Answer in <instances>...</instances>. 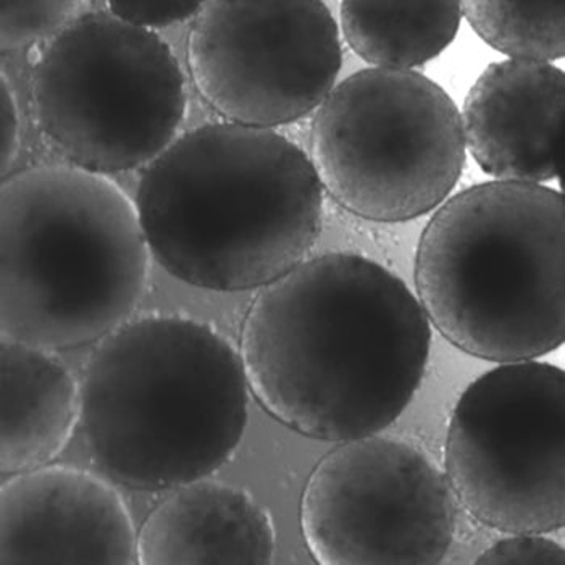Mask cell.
Returning a JSON list of instances; mask_svg holds the SVG:
<instances>
[{
    "label": "cell",
    "instance_id": "1",
    "mask_svg": "<svg viewBox=\"0 0 565 565\" xmlns=\"http://www.w3.org/2000/svg\"><path fill=\"white\" fill-rule=\"evenodd\" d=\"M431 328L409 286L354 253L306 259L260 289L241 331L250 393L322 441L379 435L409 406Z\"/></svg>",
    "mask_w": 565,
    "mask_h": 565
},
{
    "label": "cell",
    "instance_id": "2",
    "mask_svg": "<svg viewBox=\"0 0 565 565\" xmlns=\"http://www.w3.org/2000/svg\"><path fill=\"white\" fill-rule=\"evenodd\" d=\"M309 156L274 130L209 124L142 170L135 204L153 259L211 291L265 288L306 260L323 223Z\"/></svg>",
    "mask_w": 565,
    "mask_h": 565
},
{
    "label": "cell",
    "instance_id": "3",
    "mask_svg": "<svg viewBox=\"0 0 565 565\" xmlns=\"http://www.w3.org/2000/svg\"><path fill=\"white\" fill-rule=\"evenodd\" d=\"M239 349L183 316L132 317L97 343L82 375V434L107 479L172 491L218 470L247 424Z\"/></svg>",
    "mask_w": 565,
    "mask_h": 565
},
{
    "label": "cell",
    "instance_id": "4",
    "mask_svg": "<svg viewBox=\"0 0 565 565\" xmlns=\"http://www.w3.org/2000/svg\"><path fill=\"white\" fill-rule=\"evenodd\" d=\"M135 201L106 174L38 166L0 190V334L65 351L132 319L149 275Z\"/></svg>",
    "mask_w": 565,
    "mask_h": 565
},
{
    "label": "cell",
    "instance_id": "5",
    "mask_svg": "<svg viewBox=\"0 0 565 565\" xmlns=\"http://www.w3.org/2000/svg\"><path fill=\"white\" fill-rule=\"evenodd\" d=\"M418 302L457 349L535 361L565 338V202L559 191L488 181L445 202L418 241Z\"/></svg>",
    "mask_w": 565,
    "mask_h": 565
},
{
    "label": "cell",
    "instance_id": "6",
    "mask_svg": "<svg viewBox=\"0 0 565 565\" xmlns=\"http://www.w3.org/2000/svg\"><path fill=\"white\" fill-rule=\"evenodd\" d=\"M38 128L65 163L97 174L148 167L178 138L186 82L156 31L82 10L34 66Z\"/></svg>",
    "mask_w": 565,
    "mask_h": 565
},
{
    "label": "cell",
    "instance_id": "7",
    "mask_svg": "<svg viewBox=\"0 0 565 565\" xmlns=\"http://www.w3.org/2000/svg\"><path fill=\"white\" fill-rule=\"evenodd\" d=\"M462 118L448 93L414 70L365 68L316 111L309 159L323 191L370 222L434 211L466 166Z\"/></svg>",
    "mask_w": 565,
    "mask_h": 565
},
{
    "label": "cell",
    "instance_id": "8",
    "mask_svg": "<svg viewBox=\"0 0 565 565\" xmlns=\"http://www.w3.org/2000/svg\"><path fill=\"white\" fill-rule=\"evenodd\" d=\"M445 473L456 500L490 529H563V369L546 362H511L476 380L452 413Z\"/></svg>",
    "mask_w": 565,
    "mask_h": 565
},
{
    "label": "cell",
    "instance_id": "9",
    "mask_svg": "<svg viewBox=\"0 0 565 565\" xmlns=\"http://www.w3.org/2000/svg\"><path fill=\"white\" fill-rule=\"evenodd\" d=\"M456 497L427 452L365 436L328 452L302 491L301 530L322 565H435L455 540Z\"/></svg>",
    "mask_w": 565,
    "mask_h": 565
},
{
    "label": "cell",
    "instance_id": "10",
    "mask_svg": "<svg viewBox=\"0 0 565 565\" xmlns=\"http://www.w3.org/2000/svg\"><path fill=\"white\" fill-rule=\"evenodd\" d=\"M188 64L223 120L274 130L317 111L337 86L340 24L317 0L202 2Z\"/></svg>",
    "mask_w": 565,
    "mask_h": 565
},
{
    "label": "cell",
    "instance_id": "11",
    "mask_svg": "<svg viewBox=\"0 0 565 565\" xmlns=\"http://www.w3.org/2000/svg\"><path fill=\"white\" fill-rule=\"evenodd\" d=\"M138 532L111 480L70 466L10 476L0 488V565L138 564Z\"/></svg>",
    "mask_w": 565,
    "mask_h": 565
},
{
    "label": "cell",
    "instance_id": "12",
    "mask_svg": "<svg viewBox=\"0 0 565 565\" xmlns=\"http://www.w3.org/2000/svg\"><path fill=\"white\" fill-rule=\"evenodd\" d=\"M565 76L546 62L488 66L467 94L466 149L498 181L540 184L561 177Z\"/></svg>",
    "mask_w": 565,
    "mask_h": 565
},
{
    "label": "cell",
    "instance_id": "13",
    "mask_svg": "<svg viewBox=\"0 0 565 565\" xmlns=\"http://www.w3.org/2000/svg\"><path fill=\"white\" fill-rule=\"evenodd\" d=\"M277 532L253 494L217 480L174 488L138 532V564L267 565Z\"/></svg>",
    "mask_w": 565,
    "mask_h": 565
},
{
    "label": "cell",
    "instance_id": "14",
    "mask_svg": "<svg viewBox=\"0 0 565 565\" xmlns=\"http://www.w3.org/2000/svg\"><path fill=\"white\" fill-rule=\"evenodd\" d=\"M3 477L49 466L82 427V380L47 349L0 344Z\"/></svg>",
    "mask_w": 565,
    "mask_h": 565
},
{
    "label": "cell",
    "instance_id": "15",
    "mask_svg": "<svg viewBox=\"0 0 565 565\" xmlns=\"http://www.w3.org/2000/svg\"><path fill=\"white\" fill-rule=\"evenodd\" d=\"M462 22L460 2H341L349 47L373 68L413 70L438 57Z\"/></svg>",
    "mask_w": 565,
    "mask_h": 565
},
{
    "label": "cell",
    "instance_id": "16",
    "mask_svg": "<svg viewBox=\"0 0 565 565\" xmlns=\"http://www.w3.org/2000/svg\"><path fill=\"white\" fill-rule=\"evenodd\" d=\"M460 10L484 43L512 61L550 64L564 57L565 0H469L460 2Z\"/></svg>",
    "mask_w": 565,
    "mask_h": 565
},
{
    "label": "cell",
    "instance_id": "17",
    "mask_svg": "<svg viewBox=\"0 0 565 565\" xmlns=\"http://www.w3.org/2000/svg\"><path fill=\"white\" fill-rule=\"evenodd\" d=\"M79 9L75 0H0V47L17 51L55 38Z\"/></svg>",
    "mask_w": 565,
    "mask_h": 565
},
{
    "label": "cell",
    "instance_id": "18",
    "mask_svg": "<svg viewBox=\"0 0 565 565\" xmlns=\"http://www.w3.org/2000/svg\"><path fill=\"white\" fill-rule=\"evenodd\" d=\"M480 554L484 565H565V551L544 533H511Z\"/></svg>",
    "mask_w": 565,
    "mask_h": 565
},
{
    "label": "cell",
    "instance_id": "19",
    "mask_svg": "<svg viewBox=\"0 0 565 565\" xmlns=\"http://www.w3.org/2000/svg\"><path fill=\"white\" fill-rule=\"evenodd\" d=\"M201 6L202 2H184V0H110L107 2V9L117 19L149 31L194 19Z\"/></svg>",
    "mask_w": 565,
    "mask_h": 565
},
{
    "label": "cell",
    "instance_id": "20",
    "mask_svg": "<svg viewBox=\"0 0 565 565\" xmlns=\"http://www.w3.org/2000/svg\"><path fill=\"white\" fill-rule=\"evenodd\" d=\"M0 124H2V177H9L20 149V111L13 87L6 75L0 79Z\"/></svg>",
    "mask_w": 565,
    "mask_h": 565
}]
</instances>
